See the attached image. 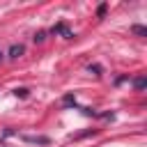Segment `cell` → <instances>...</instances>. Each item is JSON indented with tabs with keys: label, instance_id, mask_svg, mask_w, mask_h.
<instances>
[{
	"label": "cell",
	"instance_id": "cell-1",
	"mask_svg": "<svg viewBox=\"0 0 147 147\" xmlns=\"http://www.w3.org/2000/svg\"><path fill=\"white\" fill-rule=\"evenodd\" d=\"M23 140L32 142V145H48L51 142V138H46V136H23Z\"/></svg>",
	"mask_w": 147,
	"mask_h": 147
},
{
	"label": "cell",
	"instance_id": "cell-2",
	"mask_svg": "<svg viewBox=\"0 0 147 147\" xmlns=\"http://www.w3.org/2000/svg\"><path fill=\"white\" fill-rule=\"evenodd\" d=\"M23 53H25V46H23V44H11V46H9V57H11V60L21 57Z\"/></svg>",
	"mask_w": 147,
	"mask_h": 147
},
{
	"label": "cell",
	"instance_id": "cell-3",
	"mask_svg": "<svg viewBox=\"0 0 147 147\" xmlns=\"http://www.w3.org/2000/svg\"><path fill=\"white\" fill-rule=\"evenodd\" d=\"M53 32H60V34H64L67 39H71V37H74V32H71V30H69V28H67L64 23H57V25L53 28Z\"/></svg>",
	"mask_w": 147,
	"mask_h": 147
},
{
	"label": "cell",
	"instance_id": "cell-4",
	"mask_svg": "<svg viewBox=\"0 0 147 147\" xmlns=\"http://www.w3.org/2000/svg\"><path fill=\"white\" fill-rule=\"evenodd\" d=\"M133 87H136V90H145V87H147V78H145V76H138V78L133 80Z\"/></svg>",
	"mask_w": 147,
	"mask_h": 147
},
{
	"label": "cell",
	"instance_id": "cell-5",
	"mask_svg": "<svg viewBox=\"0 0 147 147\" xmlns=\"http://www.w3.org/2000/svg\"><path fill=\"white\" fill-rule=\"evenodd\" d=\"M131 30H133V34H138V37H147V28H142V25H133Z\"/></svg>",
	"mask_w": 147,
	"mask_h": 147
},
{
	"label": "cell",
	"instance_id": "cell-6",
	"mask_svg": "<svg viewBox=\"0 0 147 147\" xmlns=\"http://www.w3.org/2000/svg\"><path fill=\"white\" fill-rule=\"evenodd\" d=\"M64 106H76V99L69 94V96H64Z\"/></svg>",
	"mask_w": 147,
	"mask_h": 147
},
{
	"label": "cell",
	"instance_id": "cell-7",
	"mask_svg": "<svg viewBox=\"0 0 147 147\" xmlns=\"http://www.w3.org/2000/svg\"><path fill=\"white\" fill-rule=\"evenodd\" d=\"M14 94H16V96H28V90L21 87V90H14Z\"/></svg>",
	"mask_w": 147,
	"mask_h": 147
},
{
	"label": "cell",
	"instance_id": "cell-8",
	"mask_svg": "<svg viewBox=\"0 0 147 147\" xmlns=\"http://www.w3.org/2000/svg\"><path fill=\"white\" fill-rule=\"evenodd\" d=\"M44 39H46V32H37L34 34V41H44Z\"/></svg>",
	"mask_w": 147,
	"mask_h": 147
},
{
	"label": "cell",
	"instance_id": "cell-9",
	"mask_svg": "<svg viewBox=\"0 0 147 147\" xmlns=\"http://www.w3.org/2000/svg\"><path fill=\"white\" fill-rule=\"evenodd\" d=\"M0 57H2V51H0Z\"/></svg>",
	"mask_w": 147,
	"mask_h": 147
}]
</instances>
